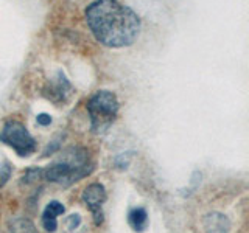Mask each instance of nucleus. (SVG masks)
<instances>
[{
    "label": "nucleus",
    "instance_id": "obj_13",
    "mask_svg": "<svg viewBox=\"0 0 249 233\" xmlns=\"http://www.w3.org/2000/svg\"><path fill=\"white\" fill-rule=\"evenodd\" d=\"M11 176H13V165L8 160H5L2 165H0V190L8 183Z\"/></svg>",
    "mask_w": 249,
    "mask_h": 233
},
{
    "label": "nucleus",
    "instance_id": "obj_7",
    "mask_svg": "<svg viewBox=\"0 0 249 233\" xmlns=\"http://www.w3.org/2000/svg\"><path fill=\"white\" fill-rule=\"evenodd\" d=\"M66 207L61 204L59 200H52L47 204V207L42 212V227L45 232L53 233L58 229V216L64 215Z\"/></svg>",
    "mask_w": 249,
    "mask_h": 233
},
{
    "label": "nucleus",
    "instance_id": "obj_3",
    "mask_svg": "<svg viewBox=\"0 0 249 233\" xmlns=\"http://www.w3.org/2000/svg\"><path fill=\"white\" fill-rule=\"evenodd\" d=\"M86 109H88L90 118L92 132L97 135H103L117 120V115H119L120 111V103L114 92L103 89L97 90L88 100Z\"/></svg>",
    "mask_w": 249,
    "mask_h": 233
},
{
    "label": "nucleus",
    "instance_id": "obj_9",
    "mask_svg": "<svg viewBox=\"0 0 249 233\" xmlns=\"http://www.w3.org/2000/svg\"><path fill=\"white\" fill-rule=\"evenodd\" d=\"M128 224L129 227L137 232L142 233L148 227V213L143 207H134L128 212Z\"/></svg>",
    "mask_w": 249,
    "mask_h": 233
},
{
    "label": "nucleus",
    "instance_id": "obj_12",
    "mask_svg": "<svg viewBox=\"0 0 249 233\" xmlns=\"http://www.w3.org/2000/svg\"><path fill=\"white\" fill-rule=\"evenodd\" d=\"M62 140H64V134L54 135L50 140V143L45 146V150L42 152V157H49V155H53L54 152H58L61 150V146H62Z\"/></svg>",
    "mask_w": 249,
    "mask_h": 233
},
{
    "label": "nucleus",
    "instance_id": "obj_6",
    "mask_svg": "<svg viewBox=\"0 0 249 233\" xmlns=\"http://www.w3.org/2000/svg\"><path fill=\"white\" fill-rule=\"evenodd\" d=\"M72 92H73V87H72V84H70V81L66 78V75L62 72H58L56 76L45 85L44 95L49 100H52L53 103L61 104V103H66L69 97L72 95Z\"/></svg>",
    "mask_w": 249,
    "mask_h": 233
},
{
    "label": "nucleus",
    "instance_id": "obj_11",
    "mask_svg": "<svg viewBox=\"0 0 249 233\" xmlns=\"http://www.w3.org/2000/svg\"><path fill=\"white\" fill-rule=\"evenodd\" d=\"M42 177V168H28L25 173L22 174L20 177V183L22 185H30V183H35L36 181Z\"/></svg>",
    "mask_w": 249,
    "mask_h": 233
},
{
    "label": "nucleus",
    "instance_id": "obj_15",
    "mask_svg": "<svg viewBox=\"0 0 249 233\" xmlns=\"http://www.w3.org/2000/svg\"><path fill=\"white\" fill-rule=\"evenodd\" d=\"M66 225H67V229L69 230H76L78 227L81 225V216L78 215V213H75V215H70L67 219H66Z\"/></svg>",
    "mask_w": 249,
    "mask_h": 233
},
{
    "label": "nucleus",
    "instance_id": "obj_4",
    "mask_svg": "<svg viewBox=\"0 0 249 233\" xmlns=\"http://www.w3.org/2000/svg\"><path fill=\"white\" fill-rule=\"evenodd\" d=\"M0 142L14 150L19 157H28L37 150L36 140L30 134L27 126L14 118H10L3 123L2 129H0Z\"/></svg>",
    "mask_w": 249,
    "mask_h": 233
},
{
    "label": "nucleus",
    "instance_id": "obj_2",
    "mask_svg": "<svg viewBox=\"0 0 249 233\" xmlns=\"http://www.w3.org/2000/svg\"><path fill=\"white\" fill-rule=\"evenodd\" d=\"M93 169L95 163L90 160L89 151L83 146H70L56 162L42 169V177L47 182L69 186L90 176Z\"/></svg>",
    "mask_w": 249,
    "mask_h": 233
},
{
    "label": "nucleus",
    "instance_id": "obj_5",
    "mask_svg": "<svg viewBox=\"0 0 249 233\" xmlns=\"http://www.w3.org/2000/svg\"><path fill=\"white\" fill-rule=\"evenodd\" d=\"M107 199V193L103 183L100 182H93L89 183L81 193V200L83 204L89 208V212L93 216V222H95L97 227H100L105 221L103 216V205Z\"/></svg>",
    "mask_w": 249,
    "mask_h": 233
},
{
    "label": "nucleus",
    "instance_id": "obj_10",
    "mask_svg": "<svg viewBox=\"0 0 249 233\" xmlns=\"http://www.w3.org/2000/svg\"><path fill=\"white\" fill-rule=\"evenodd\" d=\"M8 225H10L11 233H37L35 224L27 217H14Z\"/></svg>",
    "mask_w": 249,
    "mask_h": 233
},
{
    "label": "nucleus",
    "instance_id": "obj_14",
    "mask_svg": "<svg viewBox=\"0 0 249 233\" xmlns=\"http://www.w3.org/2000/svg\"><path fill=\"white\" fill-rule=\"evenodd\" d=\"M129 157H131V154H129V152L119 154V155H117V157L114 159L115 166H117V168H120V169H126L128 165H129Z\"/></svg>",
    "mask_w": 249,
    "mask_h": 233
},
{
    "label": "nucleus",
    "instance_id": "obj_1",
    "mask_svg": "<svg viewBox=\"0 0 249 233\" xmlns=\"http://www.w3.org/2000/svg\"><path fill=\"white\" fill-rule=\"evenodd\" d=\"M84 19L97 42L109 49L132 45L142 28L137 13L119 0H95L86 8Z\"/></svg>",
    "mask_w": 249,
    "mask_h": 233
},
{
    "label": "nucleus",
    "instance_id": "obj_8",
    "mask_svg": "<svg viewBox=\"0 0 249 233\" xmlns=\"http://www.w3.org/2000/svg\"><path fill=\"white\" fill-rule=\"evenodd\" d=\"M202 222H204V229L209 233H228L231 229L229 217L223 213H209Z\"/></svg>",
    "mask_w": 249,
    "mask_h": 233
},
{
    "label": "nucleus",
    "instance_id": "obj_16",
    "mask_svg": "<svg viewBox=\"0 0 249 233\" xmlns=\"http://www.w3.org/2000/svg\"><path fill=\"white\" fill-rule=\"evenodd\" d=\"M52 121H53V118L50 114L42 112V114H37V116H36V123L39 126H50Z\"/></svg>",
    "mask_w": 249,
    "mask_h": 233
}]
</instances>
